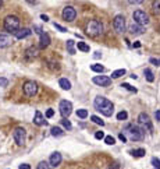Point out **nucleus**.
<instances>
[{
    "instance_id": "obj_1",
    "label": "nucleus",
    "mask_w": 160,
    "mask_h": 169,
    "mask_svg": "<svg viewBox=\"0 0 160 169\" xmlns=\"http://www.w3.org/2000/svg\"><path fill=\"white\" fill-rule=\"evenodd\" d=\"M93 105H95L96 110H99L100 113H103L104 116L107 117H110L113 115V112H114V105L104 97H96Z\"/></svg>"
},
{
    "instance_id": "obj_2",
    "label": "nucleus",
    "mask_w": 160,
    "mask_h": 169,
    "mask_svg": "<svg viewBox=\"0 0 160 169\" xmlns=\"http://www.w3.org/2000/svg\"><path fill=\"white\" fill-rule=\"evenodd\" d=\"M103 32V24L97 20H92L89 21L86 25V34L91 36H97Z\"/></svg>"
},
{
    "instance_id": "obj_3",
    "label": "nucleus",
    "mask_w": 160,
    "mask_h": 169,
    "mask_svg": "<svg viewBox=\"0 0 160 169\" xmlns=\"http://www.w3.org/2000/svg\"><path fill=\"white\" fill-rule=\"evenodd\" d=\"M4 29L6 31H10V32H16L20 29V20L18 17L16 16H8L6 20H4Z\"/></svg>"
},
{
    "instance_id": "obj_4",
    "label": "nucleus",
    "mask_w": 160,
    "mask_h": 169,
    "mask_svg": "<svg viewBox=\"0 0 160 169\" xmlns=\"http://www.w3.org/2000/svg\"><path fill=\"white\" fill-rule=\"evenodd\" d=\"M127 131L125 133L128 134V137L131 138V140H134V141H139V140H142L144 138V130L141 129V127H138V126H132V125H129V126H127Z\"/></svg>"
},
{
    "instance_id": "obj_5",
    "label": "nucleus",
    "mask_w": 160,
    "mask_h": 169,
    "mask_svg": "<svg viewBox=\"0 0 160 169\" xmlns=\"http://www.w3.org/2000/svg\"><path fill=\"white\" fill-rule=\"evenodd\" d=\"M132 18H134V23L141 25V27H142V25H146L149 23V16L145 11H142V10H136V11H134Z\"/></svg>"
},
{
    "instance_id": "obj_6",
    "label": "nucleus",
    "mask_w": 160,
    "mask_h": 169,
    "mask_svg": "<svg viewBox=\"0 0 160 169\" xmlns=\"http://www.w3.org/2000/svg\"><path fill=\"white\" fill-rule=\"evenodd\" d=\"M113 27H114V29H116L117 32H120V34L124 32V31H125V18H124V16L118 14V16L114 17Z\"/></svg>"
},
{
    "instance_id": "obj_7",
    "label": "nucleus",
    "mask_w": 160,
    "mask_h": 169,
    "mask_svg": "<svg viewBox=\"0 0 160 169\" xmlns=\"http://www.w3.org/2000/svg\"><path fill=\"white\" fill-rule=\"evenodd\" d=\"M63 20L64 21H68V23H71V21L75 20V17H77V11H75V8L72 7V6H67V7H64L63 10Z\"/></svg>"
},
{
    "instance_id": "obj_8",
    "label": "nucleus",
    "mask_w": 160,
    "mask_h": 169,
    "mask_svg": "<svg viewBox=\"0 0 160 169\" xmlns=\"http://www.w3.org/2000/svg\"><path fill=\"white\" fill-rule=\"evenodd\" d=\"M38 92V85L35 81H27L24 84V94L27 97H33Z\"/></svg>"
},
{
    "instance_id": "obj_9",
    "label": "nucleus",
    "mask_w": 160,
    "mask_h": 169,
    "mask_svg": "<svg viewBox=\"0 0 160 169\" xmlns=\"http://www.w3.org/2000/svg\"><path fill=\"white\" fill-rule=\"evenodd\" d=\"M14 140H16V143L18 145H22L25 143V140H27V131H25L22 127H17L16 130H14Z\"/></svg>"
},
{
    "instance_id": "obj_10",
    "label": "nucleus",
    "mask_w": 160,
    "mask_h": 169,
    "mask_svg": "<svg viewBox=\"0 0 160 169\" xmlns=\"http://www.w3.org/2000/svg\"><path fill=\"white\" fill-rule=\"evenodd\" d=\"M59 109H60V113L64 117H68L72 113V104L70 101H61L59 105Z\"/></svg>"
},
{
    "instance_id": "obj_11",
    "label": "nucleus",
    "mask_w": 160,
    "mask_h": 169,
    "mask_svg": "<svg viewBox=\"0 0 160 169\" xmlns=\"http://www.w3.org/2000/svg\"><path fill=\"white\" fill-rule=\"evenodd\" d=\"M92 81L96 85H100V87H109L112 84V78L107 76H95L92 78Z\"/></svg>"
},
{
    "instance_id": "obj_12",
    "label": "nucleus",
    "mask_w": 160,
    "mask_h": 169,
    "mask_svg": "<svg viewBox=\"0 0 160 169\" xmlns=\"http://www.w3.org/2000/svg\"><path fill=\"white\" fill-rule=\"evenodd\" d=\"M138 120H139V123L142 126H145V129L149 130L150 133L153 131V127H152V122H150V119H149V116L146 115V113H139V116H138Z\"/></svg>"
},
{
    "instance_id": "obj_13",
    "label": "nucleus",
    "mask_w": 160,
    "mask_h": 169,
    "mask_svg": "<svg viewBox=\"0 0 160 169\" xmlns=\"http://www.w3.org/2000/svg\"><path fill=\"white\" fill-rule=\"evenodd\" d=\"M31 34H32V31L29 28H22V29H18V31H16V32H14V35H16L17 39H24V38L29 36Z\"/></svg>"
},
{
    "instance_id": "obj_14",
    "label": "nucleus",
    "mask_w": 160,
    "mask_h": 169,
    "mask_svg": "<svg viewBox=\"0 0 160 169\" xmlns=\"http://www.w3.org/2000/svg\"><path fill=\"white\" fill-rule=\"evenodd\" d=\"M50 165L52 166H57V165H60V162H61V154L60 152H53L52 155H50Z\"/></svg>"
},
{
    "instance_id": "obj_15",
    "label": "nucleus",
    "mask_w": 160,
    "mask_h": 169,
    "mask_svg": "<svg viewBox=\"0 0 160 169\" xmlns=\"http://www.w3.org/2000/svg\"><path fill=\"white\" fill-rule=\"evenodd\" d=\"M11 38L8 35H4V34H0V48H7L11 45Z\"/></svg>"
},
{
    "instance_id": "obj_16",
    "label": "nucleus",
    "mask_w": 160,
    "mask_h": 169,
    "mask_svg": "<svg viewBox=\"0 0 160 169\" xmlns=\"http://www.w3.org/2000/svg\"><path fill=\"white\" fill-rule=\"evenodd\" d=\"M33 123H35L36 126H43L46 125V120H45L43 115L39 112V110H36L35 112V117H33Z\"/></svg>"
},
{
    "instance_id": "obj_17",
    "label": "nucleus",
    "mask_w": 160,
    "mask_h": 169,
    "mask_svg": "<svg viewBox=\"0 0 160 169\" xmlns=\"http://www.w3.org/2000/svg\"><path fill=\"white\" fill-rule=\"evenodd\" d=\"M128 31L131 34H134V35H139V34L144 32V29H142V27L138 24H135V23H132V24H129V27H128Z\"/></svg>"
},
{
    "instance_id": "obj_18",
    "label": "nucleus",
    "mask_w": 160,
    "mask_h": 169,
    "mask_svg": "<svg viewBox=\"0 0 160 169\" xmlns=\"http://www.w3.org/2000/svg\"><path fill=\"white\" fill-rule=\"evenodd\" d=\"M49 44H50V36H49V34L46 32H42L40 34V48H46V46H49Z\"/></svg>"
},
{
    "instance_id": "obj_19",
    "label": "nucleus",
    "mask_w": 160,
    "mask_h": 169,
    "mask_svg": "<svg viewBox=\"0 0 160 169\" xmlns=\"http://www.w3.org/2000/svg\"><path fill=\"white\" fill-rule=\"evenodd\" d=\"M131 152V155L132 157H135V158H142V157H145V149L144 148H138V149H131L129 151Z\"/></svg>"
},
{
    "instance_id": "obj_20",
    "label": "nucleus",
    "mask_w": 160,
    "mask_h": 169,
    "mask_svg": "<svg viewBox=\"0 0 160 169\" xmlns=\"http://www.w3.org/2000/svg\"><path fill=\"white\" fill-rule=\"evenodd\" d=\"M59 85H60L63 89H67V91L71 89V83H70L67 78H60V80H59Z\"/></svg>"
},
{
    "instance_id": "obj_21",
    "label": "nucleus",
    "mask_w": 160,
    "mask_h": 169,
    "mask_svg": "<svg viewBox=\"0 0 160 169\" xmlns=\"http://www.w3.org/2000/svg\"><path fill=\"white\" fill-rule=\"evenodd\" d=\"M74 45H75V42L72 39H68L67 44H65V46H67V50L70 55H75V49H74Z\"/></svg>"
},
{
    "instance_id": "obj_22",
    "label": "nucleus",
    "mask_w": 160,
    "mask_h": 169,
    "mask_svg": "<svg viewBox=\"0 0 160 169\" xmlns=\"http://www.w3.org/2000/svg\"><path fill=\"white\" fill-rule=\"evenodd\" d=\"M145 77H146V80L149 83H153L155 81V76H153V71L150 68H145Z\"/></svg>"
},
{
    "instance_id": "obj_23",
    "label": "nucleus",
    "mask_w": 160,
    "mask_h": 169,
    "mask_svg": "<svg viewBox=\"0 0 160 169\" xmlns=\"http://www.w3.org/2000/svg\"><path fill=\"white\" fill-rule=\"evenodd\" d=\"M91 70H92V71H95V73H103L104 71V67L102 65H99V63H95V65H92L91 66Z\"/></svg>"
},
{
    "instance_id": "obj_24",
    "label": "nucleus",
    "mask_w": 160,
    "mask_h": 169,
    "mask_svg": "<svg viewBox=\"0 0 160 169\" xmlns=\"http://www.w3.org/2000/svg\"><path fill=\"white\" fill-rule=\"evenodd\" d=\"M77 48L80 49V50H82V52H89V45H86L85 42H77Z\"/></svg>"
},
{
    "instance_id": "obj_25",
    "label": "nucleus",
    "mask_w": 160,
    "mask_h": 169,
    "mask_svg": "<svg viewBox=\"0 0 160 169\" xmlns=\"http://www.w3.org/2000/svg\"><path fill=\"white\" fill-rule=\"evenodd\" d=\"M125 73H127V71H125V68H120V70H116V71H113V73H112V77H113V78H120L121 76H124Z\"/></svg>"
},
{
    "instance_id": "obj_26",
    "label": "nucleus",
    "mask_w": 160,
    "mask_h": 169,
    "mask_svg": "<svg viewBox=\"0 0 160 169\" xmlns=\"http://www.w3.org/2000/svg\"><path fill=\"white\" fill-rule=\"evenodd\" d=\"M77 116L80 117V119H86L88 117V110L86 109H78L77 110Z\"/></svg>"
},
{
    "instance_id": "obj_27",
    "label": "nucleus",
    "mask_w": 160,
    "mask_h": 169,
    "mask_svg": "<svg viewBox=\"0 0 160 169\" xmlns=\"http://www.w3.org/2000/svg\"><path fill=\"white\" fill-rule=\"evenodd\" d=\"M27 57H35L36 55H38V50H36V48H29L27 49Z\"/></svg>"
},
{
    "instance_id": "obj_28",
    "label": "nucleus",
    "mask_w": 160,
    "mask_h": 169,
    "mask_svg": "<svg viewBox=\"0 0 160 169\" xmlns=\"http://www.w3.org/2000/svg\"><path fill=\"white\" fill-rule=\"evenodd\" d=\"M91 120L93 122V123H96V125H100V126H104V122L100 119L99 116H95V115H92L91 116Z\"/></svg>"
},
{
    "instance_id": "obj_29",
    "label": "nucleus",
    "mask_w": 160,
    "mask_h": 169,
    "mask_svg": "<svg viewBox=\"0 0 160 169\" xmlns=\"http://www.w3.org/2000/svg\"><path fill=\"white\" fill-rule=\"evenodd\" d=\"M128 117V113L125 110H121V112L117 113V120H127Z\"/></svg>"
},
{
    "instance_id": "obj_30",
    "label": "nucleus",
    "mask_w": 160,
    "mask_h": 169,
    "mask_svg": "<svg viewBox=\"0 0 160 169\" xmlns=\"http://www.w3.org/2000/svg\"><path fill=\"white\" fill-rule=\"evenodd\" d=\"M104 143L107 145H113V144H116V138L112 136H104Z\"/></svg>"
},
{
    "instance_id": "obj_31",
    "label": "nucleus",
    "mask_w": 160,
    "mask_h": 169,
    "mask_svg": "<svg viewBox=\"0 0 160 169\" xmlns=\"http://www.w3.org/2000/svg\"><path fill=\"white\" fill-rule=\"evenodd\" d=\"M64 131L60 127H52V136H63Z\"/></svg>"
},
{
    "instance_id": "obj_32",
    "label": "nucleus",
    "mask_w": 160,
    "mask_h": 169,
    "mask_svg": "<svg viewBox=\"0 0 160 169\" xmlns=\"http://www.w3.org/2000/svg\"><path fill=\"white\" fill-rule=\"evenodd\" d=\"M121 87H123V88H125V89H128V91H131V92H134V94L136 92V88H134V87H132V85H129L128 83H123V84H121Z\"/></svg>"
},
{
    "instance_id": "obj_33",
    "label": "nucleus",
    "mask_w": 160,
    "mask_h": 169,
    "mask_svg": "<svg viewBox=\"0 0 160 169\" xmlns=\"http://www.w3.org/2000/svg\"><path fill=\"white\" fill-rule=\"evenodd\" d=\"M61 123H63V126H64V127H65V129H67V130H71V129H72L71 122H70V120H67V119H63V120H61Z\"/></svg>"
},
{
    "instance_id": "obj_34",
    "label": "nucleus",
    "mask_w": 160,
    "mask_h": 169,
    "mask_svg": "<svg viewBox=\"0 0 160 169\" xmlns=\"http://www.w3.org/2000/svg\"><path fill=\"white\" fill-rule=\"evenodd\" d=\"M54 28L56 29H59V31H60V32H67V28H64V27H61L60 24H56V23H54Z\"/></svg>"
},
{
    "instance_id": "obj_35",
    "label": "nucleus",
    "mask_w": 160,
    "mask_h": 169,
    "mask_svg": "<svg viewBox=\"0 0 160 169\" xmlns=\"http://www.w3.org/2000/svg\"><path fill=\"white\" fill-rule=\"evenodd\" d=\"M95 138H96V140H102V138H104V133H103V131H96V133H95Z\"/></svg>"
},
{
    "instance_id": "obj_36",
    "label": "nucleus",
    "mask_w": 160,
    "mask_h": 169,
    "mask_svg": "<svg viewBox=\"0 0 160 169\" xmlns=\"http://www.w3.org/2000/svg\"><path fill=\"white\" fill-rule=\"evenodd\" d=\"M152 165L155 166V169H159V158H152Z\"/></svg>"
},
{
    "instance_id": "obj_37",
    "label": "nucleus",
    "mask_w": 160,
    "mask_h": 169,
    "mask_svg": "<svg viewBox=\"0 0 160 169\" xmlns=\"http://www.w3.org/2000/svg\"><path fill=\"white\" fill-rule=\"evenodd\" d=\"M7 85H8L7 78H0V87H7Z\"/></svg>"
},
{
    "instance_id": "obj_38",
    "label": "nucleus",
    "mask_w": 160,
    "mask_h": 169,
    "mask_svg": "<svg viewBox=\"0 0 160 169\" xmlns=\"http://www.w3.org/2000/svg\"><path fill=\"white\" fill-rule=\"evenodd\" d=\"M159 6H160V2H155L153 3V10H155L156 14H159Z\"/></svg>"
},
{
    "instance_id": "obj_39",
    "label": "nucleus",
    "mask_w": 160,
    "mask_h": 169,
    "mask_svg": "<svg viewBox=\"0 0 160 169\" xmlns=\"http://www.w3.org/2000/svg\"><path fill=\"white\" fill-rule=\"evenodd\" d=\"M53 115H54V110H53V109H48V110H46V117H48V119L53 117Z\"/></svg>"
},
{
    "instance_id": "obj_40",
    "label": "nucleus",
    "mask_w": 160,
    "mask_h": 169,
    "mask_svg": "<svg viewBox=\"0 0 160 169\" xmlns=\"http://www.w3.org/2000/svg\"><path fill=\"white\" fill-rule=\"evenodd\" d=\"M38 169H49L48 168V162H40L38 165Z\"/></svg>"
},
{
    "instance_id": "obj_41",
    "label": "nucleus",
    "mask_w": 160,
    "mask_h": 169,
    "mask_svg": "<svg viewBox=\"0 0 160 169\" xmlns=\"http://www.w3.org/2000/svg\"><path fill=\"white\" fill-rule=\"evenodd\" d=\"M118 138H120V140L123 141V143H125V141H127V137H125V134H123V133L118 134Z\"/></svg>"
},
{
    "instance_id": "obj_42",
    "label": "nucleus",
    "mask_w": 160,
    "mask_h": 169,
    "mask_svg": "<svg viewBox=\"0 0 160 169\" xmlns=\"http://www.w3.org/2000/svg\"><path fill=\"white\" fill-rule=\"evenodd\" d=\"M18 169H31V166H29L28 164H22V165L18 166Z\"/></svg>"
},
{
    "instance_id": "obj_43",
    "label": "nucleus",
    "mask_w": 160,
    "mask_h": 169,
    "mask_svg": "<svg viewBox=\"0 0 160 169\" xmlns=\"http://www.w3.org/2000/svg\"><path fill=\"white\" fill-rule=\"evenodd\" d=\"M33 28H35V29H36V31H35V32H36V34H39V35H40V34H42V28H40L39 25H35V27H33Z\"/></svg>"
},
{
    "instance_id": "obj_44",
    "label": "nucleus",
    "mask_w": 160,
    "mask_h": 169,
    "mask_svg": "<svg viewBox=\"0 0 160 169\" xmlns=\"http://www.w3.org/2000/svg\"><path fill=\"white\" fill-rule=\"evenodd\" d=\"M150 63H153V65H156V66H159V59H150Z\"/></svg>"
},
{
    "instance_id": "obj_45",
    "label": "nucleus",
    "mask_w": 160,
    "mask_h": 169,
    "mask_svg": "<svg viewBox=\"0 0 160 169\" xmlns=\"http://www.w3.org/2000/svg\"><path fill=\"white\" fill-rule=\"evenodd\" d=\"M155 116H156V120L159 122L160 120V110H156V112H155Z\"/></svg>"
},
{
    "instance_id": "obj_46",
    "label": "nucleus",
    "mask_w": 160,
    "mask_h": 169,
    "mask_svg": "<svg viewBox=\"0 0 160 169\" xmlns=\"http://www.w3.org/2000/svg\"><path fill=\"white\" fill-rule=\"evenodd\" d=\"M40 18H42V20H43L45 23H46V21H49V17H48V16H45V14H42V16H40Z\"/></svg>"
},
{
    "instance_id": "obj_47",
    "label": "nucleus",
    "mask_w": 160,
    "mask_h": 169,
    "mask_svg": "<svg viewBox=\"0 0 160 169\" xmlns=\"http://www.w3.org/2000/svg\"><path fill=\"white\" fill-rule=\"evenodd\" d=\"M100 56H102V55H100L99 52H95V55H93V57H95V59H99Z\"/></svg>"
},
{
    "instance_id": "obj_48",
    "label": "nucleus",
    "mask_w": 160,
    "mask_h": 169,
    "mask_svg": "<svg viewBox=\"0 0 160 169\" xmlns=\"http://www.w3.org/2000/svg\"><path fill=\"white\" fill-rule=\"evenodd\" d=\"M139 46H141L139 42H135V44H134V48H139Z\"/></svg>"
}]
</instances>
